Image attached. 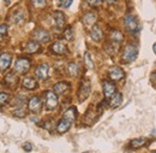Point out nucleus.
Here are the masks:
<instances>
[{
	"instance_id": "f8f14e48",
	"label": "nucleus",
	"mask_w": 156,
	"mask_h": 153,
	"mask_svg": "<svg viewBox=\"0 0 156 153\" xmlns=\"http://www.w3.org/2000/svg\"><path fill=\"white\" fill-rule=\"evenodd\" d=\"M11 54L10 53H1V57H0V68H1V71H5L10 64H11Z\"/></svg>"
},
{
	"instance_id": "e433bc0d",
	"label": "nucleus",
	"mask_w": 156,
	"mask_h": 153,
	"mask_svg": "<svg viewBox=\"0 0 156 153\" xmlns=\"http://www.w3.org/2000/svg\"><path fill=\"white\" fill-rule=\"evenodd\" d=\"M153 135L156 137V129H154V130H153Z\"/></svg>"
},
{
	"instance_id": "9b49d317",
	"label": "nucleus",
	"mask_w": 156,
	"mask_h": 153,
	"mask_svg": "<svg viewBox=\"0 0 156 153\" xmlns=\"http://www.w3.org/2000/svg\"><path fill=\"white\" fill-rule=\"evenodd\" d=\"M49 74V66L47 64H41L35 71V75L41 78V80H46Z\"/></svg>"
},
{
	"instance_id": "1a4fd4ad",
	"label": "nucleus",
	"mask_w": 156,
	"mask_h": 153,
	"mask_svg": "<svg viewBox=\"0 0 156 153\" xmlns=\"http://www.w3.org/2000/svg\"><path fill=\"white\" fill-rule=\"evenodd\" d=\"M103 94L106 98H111L115 94V86L112 82L105 81L103 82Z\"/></svg>"
},
{
	"instance_id": "dca6fc26",
	"label": "nucleus",
	"mask_w": 156,
	"mask_h": 153,
	"mask_svg": "<svg viewBox=\"0 0 156 153\" xmlns=\"http://www.w3.org/2000/svg\"><path fill=\"white\" fill-rule=\"evenodd\" d=\"M90 36H91V39H93L94 41H100V40L102 39L103 34H102V30H101L100 25L95 24V25L91 28V32H90Z\"/></svg>"
},
{
	"instance_id": "b1692460",
	"label": "nucleus",
	"mask_w": 156,
	"mask_h": 153,
	"mask_svg": "<svg viewBox=\"0 0 156 153\" xmlns=\"http://www.w3.org/2000/svg\"><path fill=\"white\" fill-rule=\"evenodd\" d=\"M111 40L114 41V42H117V43H120L122 41V34L120 32H118V30H114L112 33V35H111Z\"/></svg>"
},
{
	"instance_id": "c9c22d12",
	"label": "nucleus",
	"mask_w": 156,
	"mask_h": 153,
	"mask_svg": "<svg viewBox=\"0 0 156 153\" xmlns=\"http://www.w3.org/2000/svg\"><path fill=\"white\" fill-rule=\"evenodd\" d=\"M153 48H154V52H155V54H156V43H154V46H153Z\"/></svg>"
},
{
	"instance_id": "7c9ffc66",
	"label": "nucleus",
	"mask_w": 156,
	"mask_h": 153,
	"mask_svg": "<svg viewBox=\"0 0 156 153\" xmlns=\"http://www.w3.org/2000/svg\"><path fill=\"white\" fill-rule=\"evenodd\" d=\"M0 33H1V38H4V36H5V34L7 33V25H6L5 23H2V24H1V28H0Z\"/></svg>"
},
{
	"instance_id": "f704fd0d",
	"label": "nucleus",
	"mask_w": 156,
	"mask_h": 153,
	"mask_svg": "<svg viewBox=\"0 0 156 153\" xmlns=\"http://www.w3.org/2000/svg\"><path fill=\"white\" fill-rule=\"evenodd\" d=\"M31 121H33V122H37L39 118H37V117H31Z\"/></svg>"
},
{
	"instance_id": "c85d7f7f",
	"label": "nucleus",
	"mask_w": 156,
	"mask_h": 153,
	"mask_svg": "<svg viewBox=\"0 0 156 153\" xmlns=\"http://www.w3.org/2000/svg\"><path fill=\"white\" fill-rule=\"evenodd\" d=\"M46 0H33V5L35 6V7H37V9H42V7H44L46 6Z\"/></svg>"
},
{
	"instance_id": "5701e85b",
	"label": "nucleus",
	"mask_w": 156,
	"mask_h": 153,
	"mask_svg": "<svg viewBox=\"0 0 156 153\" xmlns=\"http://www.w3.org/2000/svg\"><path fill=\"white\" fill-rule=\"evenodd\" d=\"M4 80H5V82H6L7 84H10V86L17 84V76H15L13 74H7L6 76L4 77Z\"/></svg>"
},
{
	"instance_id": "bb28decb",
	"label": "nucleus",
	"mask_w": 156,
	"mask_h": 153,
	"mask_svg": "<svg viewBox=\"0 0 156 153\" xmlns=\"http://www.w3.org/2000/svg\"><path fill=\"white\" fill-rule=\"evenodd\" d=\"M64 36H65L66 40H69V41H71L73 39V30H72L71 27H67V29L64 32Z\"/></svg>"
},
{
	"instance_id": "f03ea898",
	"label": "nucleus",
	"mask_w": 156,
	"mask_h": 153,
	"mask_svg": "<svg viewBox=\"0 0 156 153\" xmlns=\"http://www.w3.org/2000/svg\"><path fill=\"white\" fill-rule=\"evenodd\" d=\"M29 69H30V60L27 58H20L15 63V71L18 74L27 73Z\"/></svg>"
},
{
	"instance_id": "0eeeda50",
	"label": "nucleus",
	"mask_w": 156,
	"mask_h": 153,
	"mask_svg": "<svg viewBox=\"0 0 156 153\" xmlns=\"http://www.w3.org/2000/svg\"><path fill=\"white\" fill-rule=\"evenodd\" d=\"M108 75H109V78L113 80V81H119L121 78H124V71L118 68V66H112L108 71Z\"/></svg>"
},
{
	"instance_id": "9d476101",
	"label": "nucleus",
	"mask_w": 156,
	"mask_h": 153,
	"mask_svg": "<svg viewBox=\"0 0 156 153\" xmlns=\"http://www.w3.org/2000/svg\"><path fill=\"white\" fill-rule=\"evenodd\" d=\"M71 124H72V122H71L70 119H67V118H64V117H62V119L59 122L58 125H57V130H58V133H60V134L66 133V132L70 129Z\"/></svg>"
},
{
	"instance_id": "aec40b11",
	"label": "nucleus",
	"mask_w": 156,
	"mask_h": 153,
	"mask_svg": "<svg viewBox=\"0 0 156 153\" xmlns=\"http://www.w3.org/2000/svg\"><path fill=\"white\" fill-rule=\"evenodd\" d=\"M95 21H96V15L93 12H89V13L84 15V17H83V23L85 25H93L95 23Z\"/></svg>"
},
{
	"instance_id": "4c0bfd02",
	"label": "nucleus",
	"mask_w": 156,
	"mask_h": 153,
	"mask_svg": "<svg viewBox=\"0 0 156 153\" xmlns=\"http://www.w3.org/2000/svg\"><path fill=\"white\" fill-rule=\"evenodd\" d=\"M106 1H107V2H114L115 0H106Z\"/></svg>"
},
{
	"instance_id": "412c9836",
	"label": "nucleus",
	"mask_w": 156,
	"mask_h": 153,
	"mask_svg": "<svg viewBox=\"0 0 156 153\" xmlns=\"http://www.w3.org/2000/svg\"><path fill=\"white\" fill-rule=\"evenodd\" d=\"M67 88H69V84L66 82H59L54 86V92L57 94H62L67 91Z\"/></svg>"
},
{
	"instance_id": "7ed1b4c3",
	"label": "nucleus",
	"mask_w": 156,
	"mask_h": 153,
	"mask_svg": "<svg viewBox=\"0 0 156 153\" xmlns=\"http://www.w3.org/2000/svg\"><path fill=\"white\" fill-rule=\"evenodd\" d=\"M124 21H125V27H126V29H127L129 32H131V33H137V32H139L140 28H139L138 21H137L133 16L127 15Z\"/></svg>"
},
{
	"instance_id": "2f4dec72",
	"label": "nucleus",
	"mask_w": 156,
	"mask_h": 153,
	"mask_svg": "<svg viewBox=\"0 0 156 153\" xmlns=\"http://www.w3.org/2000/svg\"><path fill=\"white\" fill-rule=\"evenodd\" d=\"M87 1H88V4L90 6H98L102 2V0H87Z\"/></svg>"
},
{
	"instance_id": "cd10ccee",
	"label": "nucleus",
	"mask_w": 156,
	"mask_h": 153,
	"mask_svg": "<svg viewBox=\"0 0 156 153\" xmlns=\"http://www.w3.org/2000/svg\"><path fill=\"white\" fill-rule=\"evenodd\" d=\"M84 62H85V64H87V66L89 68V69H93L94 68V64H93V60H91V57H90V53H85V56H84Z\"/></svg>"
},
{
	"instance_id": "f257e3e1",
	"label": "nucleus",
	"mask_w": 156,
	"mask_h": 153,
	"mask_svg": "<svg viewBox=\"0 0 156 153\" xmlns=\"http://www.w3.org/2000/svg\"><path fill=\"white\" fill-rule=\"evenodd\" d=\"M138 54V50H137L136 46H132V45H129L125 47L124 52H122V59L126 62V63H130V62H133L137 58Z\"/></svg>"
},
{
	"instance_id": "20e7f679",
	"label": "nucleus",
	"mask_w": 156,
	"mask_h": 153,
	"mask_svg": "<svg viewBox=\"0 0 156 153\" xmlns=\"http://www.w3.org/2000/svg\"><path fill=\"white\" fill-rule=\"evenodd\" d=\"M58 106V96L54 92L46 93V107L47 110H54Z\"/></svg>"
},
{
	"instance_id": "423d86ee",
	"label": "nucleus",
	"mask_w": 156,
	"mask_h": 153,
	"mask_svg": "<svg viewBox=\"0 0 156 153\" xmlns=\"http://www.w3.org/2000/svg\"><path fill=\"white\" fill-rule=\"evenodd\" d=\"M33 39L37 42H47L49 41V33L44 29H36L34 33H33Z\"/></svg>"
},
{
	"instance_id": "72a5a7b5",
	"label": "nucleus",
	"mask_w": 156,
	"mask_h": 153,
	"mask_svg": "<svg viewBox=\"0 0 156 153\" xmlns=\"http://www.w3.org/2000/svg\"><path fill=\"white\" fill-rule=\"evenodd\" d=\"M72 1H73V0H66L65 4H64V7H70V5L72 4Z\"/></svg>"
},
{
	"instance_id": "c756f323",
	"label": "nucleus",
	"mask_w": 156,
	"mask_h": 153,
	"mask_svg": "<svg viewBox=\"0 0 156 153\" xmlns=\"http://www.w3.org/2000/svg\"><path fill=\"white\" fill-rule=\"evenodd\" d=\"M7 101H9V94L2 92V93L0 94V103H1V105H5Z\"/></svg>"
},
{
	"instance_id": "4be33fe9",
	"label": "nucleus",
	"mask_w": 156,
	"mask_h": 153,
	"mask_svg": "<svg viewBox=\"0 0 156 153\" xmlns=\"http://www.w3.org/2000/svg\"><path fill=\"white\" fill-rule=\"evenodd\" d=\"M67 71L71 76L76 77L78 76V73H79V66H78L76 63H70L67 65Z\"/></svg>"
},
{
	"instance_id": "a211bd4d",
	"label": "nucleus",
	"mask_w": 156,
	"mask_h": 153,
	"mask_svg": "<svg viewBox=\"0 0 156 153\" xmlns=\"http://www.w3.org/2000/svg\"><path fill=\"white\" fill-rule=\"evenodd\" d=\"M23 87L31 91V89H35L37 87V83H36L35 78H33V77H25V78H23Z\"/></svg>"
},
{
	"instance_id": "39448f33",
	"label": "nucleus",
	"mask_w": 156,
	"mask_h": 153,
	"mask_svg": "<svg viewBox=\"0 0 156 153\" xmlns=\"http://www.w3.org/2000/svg\"><path fill=\"white\" fill-rule=\"evenodd\" d=\"M90 91H91L90 82H89V81H84V82H82L80 88H79V92H78L79 100H80V101L85 100V99L89 96V94H90Z\"/></svg>"
},
{
	"instance_id": "f3484780",
	"label": "nucleus",
	"mask_w": 156,
	"mask_h": 153,
	"mask_svg": "<svg viewBox=\"0 0 156 153\" xmlns=\"http://www.w3.org/2000/svg\"><path fill=\"white\" fill-rule=\"evenodd\" d=\"M39 50H40V43L37 42V41L33 40V41L27 42V45H25V50H24V51H27L28 53H35V52H37Z\"/></svg>"
},
{
	"instance_id": "ea45409f",
	"label": "nucleus",
	"mask_w": 156,
	"mask_h": 153,
	"mask_svg": "<svg viewBox=\"0 0 156 153\" xmlns=\"http://www.w3.org/2000/svg\"><path fill=\"white\" fill-rule=\"evenodd\" d=\"M155 153H156V152H155Z\"/></svg>"
},
{
	"instance_id": "393cba45",
	"label": "nucleus",
	"mask_w": 156,
	"mask_h": 153,
	"mask_svg": "<svg viewBox=\"0 0 156 153\" xmlns=\"http://www.w3.org/2000/svg\"><path fill=\"white\" fill-rule=\"evenodd\" d=\"M144 144H145V139H144V137L135 139V140H132V141H131V146H132V147H135V148H138V147L143 146Z\"/></svg>"
},
{
	"instance_id": "6ab92c4d",
	"label": "nucleus",
	"mask_w": 156,
	"mask_h": 153,
	"mask_svg": "<svg viewBox=\"0 0 156 153\" xmlns=\"http://www.w3.org/2000/svg\"><path fill=\"white\" fill-rule=\"evenodd\" d=\"M76 116H77V110H76V107H70V109H67L65 112H64V118H67V119H70L71 122H73L75 119H76Z\"/></svg>"
},
{
	"instance_id": "6e6552de",
	"label": "nucleus",
	"mask_w": 156,
	"mask_h": 153,
	"mask_svg": "<svg viewBox=\"0 0 156 153\" xmlns=\"http://www.w3.org/2000/svg\"><path fill=\"white\" fill-rule=\"evenodd\" d=\"M28 107L31 112H39L41 110V100L39 96H33L30 98L29 103H28Z\"/></svg>"
},
{
	"instance_id": "4468645a",
	"label": "nucleus",
	"mask_w": 156,
	"mask_h": 153,
	"mask_svg": "<svg viewBox=\"0 0 156 153\" xmlns=\"http://www.w3.org/2000/svg\"><path fill=\"white\" fill-rule=\"evenodd\" d=\"M122 101V94L121 93H115L113 96L109 98V106L112 109H117Z\"/></svg>"
},
{
	"instance_id": "2eb2a0df",
	"label": "nucleus",
	"mask_w": 156,
	"mask_h": 153,
	"mask_svg": "<svg viewBox=\"0 0 156 153\" xmlns=\"http://www.w3.org/2000/svg\"><path fill=\"white\" fill-rule=\"evenodd\" d=\"M51 50H52V52H54L55 54H65L66 51H67L66 46H65L62 42H55V43H53L52 47H51Z\"/></svg>"
},
{
	"instance_id": "a878e982",
	"label": "nucleus",
	"mask_w": 156,
	"mask_h": 153,
	"mask_svg": "<svg viewBox=\"0 0 156 153\" xmlns=\"http://www.w3.org/2000/svg\"><path fill=\"white\" fill-rule=\"evenodd\" d=\"M24 18V15H23V12L22 11H16L13 15H12V21H13V23H20L22 22Z\"/></svg>"
},
{
	"instance_id": "58836bf2",
	"label": "nucleus",
	"mask_w": 156,
	"mask_h": 153,
	"mask_svg": "<svg viewBox=\"0 0 156 153\" xmlns=\"http://www.w3.org/2000/svg\"><path fill=\"white\" fill-rule=\"evenodd\" d=\"M55 1H64V0H55Z\"/></svg>"
},
{
	"instance_id": "473e14b6",
	"label": "nucleus",
	"mask_w": 156,
	"mask_h": 153,
	"mask_svg": "<svg viewBox=\"0 0 156 153\" xmlns=\"http://www.w3.org/2000/svg\"><path fill=\"white\" fill-rule=\"evenodd\" d=\"M23 148H24V151H27V152H31V151H33V146H31L30 142H25V144L23 145Z\"/></svg>"
},
{
	"instance_id": "ddd939ff",
	"label": "nucleus",
	"mask_w": 156,
	"mask_h": 153,
	"mask_svg": "<svg viewBox=\"0 0 156 153\" xmlns=\"http://www.w3.org/2000/svg\"><path fill=\"white\" fill-rule=\"evenodd\" d=\"M53 19H54V24L57 25V28L61 29L65 24V16L61 11H55L53 13Z\"/></svg>"
}]
</instances>
